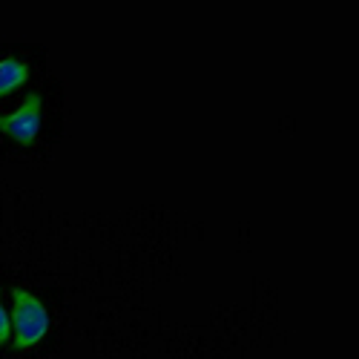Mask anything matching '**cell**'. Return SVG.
I'll return each instance as SVG.
<instances>
[{"mask_svg": "<svg viewBox=\"0 0 359 359\" xmlns=\"http://www.w3.org/2000/svg\"><path fill=\"white\" fill-rule=\"evenodd\" d=\"M9 319H12V345L18 351L38 345L49 331L46 305L26 287H12V316Z\"/></svg>", "mask_w": 359, "mask_h": 359, "instance_id": "6da1fadb", "label": "cell"}, {"mask_svg": "<svg viewBox=\"0 0 359 359\" xmlns=\"http://www.w3.org/2000/svg\"><path fill=\"white\" fill-rule=\"evenodd\" d=\"M41 127H43V95L41 93L26 95L15 112L0 115V133L9 135L18 144H32Z\"/></svg>", "mask_w": 359, "mask_h": 359, "instance_id": "7a4b0ae2", "label": "cell"}, {"mask_svg": "<svg viewBox=\"0 0 359 359\" xmlns=\"http://www.w3.org/2000/svg\"><path fill=\"white\" fill-rule=\"evenodd\" d=\"M32 75V67L18 57H0V98L15 93L18 86H23Z\"/></svg>", "mask_w": 359, "mask_h": 359, "instance_id": "3957f363", "label": "cell"}, {"mask_svg": "<svg viewBox=\"0 0 359 359\" xmlns=\"http://www.w3.org/2000/svg\"><path fill=\"white\" fill-rule=\"evenodd\" d=\"M12 337V319H9V311L4 305V293H0V345L9 342Z\"/></svg>", "mask_w": 359, "mask_h": 359, "instance_id": "277c9868", "label": "cell"}]
</instances>
